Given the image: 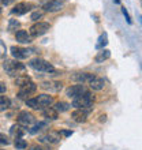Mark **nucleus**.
Masks as SVG:
<instances>
[{"mask_svg":"<svg viewBox=\"0 0 142 150\" xmlns=\"http://www.w3.org/2000/svg\"><path fill=\"white\" fill-rule=\"evenodd\" d=\"M60 134H58V132H51V134L45 135V137H43V138L40 139L41 142H47V143H58L60 141Z\"/></svg>","mask_w":142,"mask_h":150,"instance_id":"17","label":"nucleus"},{"mask_svg":"<svg viewBox=\"0 0 142 150\" xmlns=\"http://www.w3.org/2000/svg\"><path fill=\"white\" fill-rule=\"evenodd\" d=\"M43 115H44V117H47V119H51V120H56L58 119V115H59V112H56L53 108H45L43 111Z\"/></svg>","mask_w":142,"mask_h":150,"instance_id":"19","label":"nucleus"},{"mask_svg":"<svg viewBox=\"0 0 142 150\" xmlns=\"http://www.w3.org/2000/svg\"><path fill=\"white\" fill-rule=\"evenodd\" d=\"M4 70L8 72L10 75H15L19 71H23L25 66L19 62H12V60H6L4 62Z\"/></svg>","mask_w":142,"mask_h":150,"instance_id":"4","label":"nucleus"},{"mask_svg":"<svg viewBox=\"0 0 142 150\" xmlns=\"http://www.w3.org/2000/svg\"><path fill=\"white\" fill-rule=\"evenodd\" d=\"M28 82H30V78L29 76H26V75H22V76H18V78L15 79V85L16 86H23V85H26Z\"/></svg>","mask_w":142,"mask_h":150,"instance_id":"23","label":"nucleus"},{"mask_svg":"<svg viewBox=\"0 0 142 150\" xmlns=\"http://www.w3.org/2000/svg\"><path fill=\"white\" fill-rule=\"evenodd\" d=\"M41 16H43V12L36 11V12H33V14H32V21H38Z\"/></svg>","mask_w":142,"mask_h":150,"instance_id":"29","label":"nucleus"},{"mask_svg":"<svg viewBox=\"0 0 142 150\" xmlns=\"http://www.w3.org/2000/svg\"><path fill=\"white\" fill-rule=\"evenodd\" d=\"M16 28H19V22H18V21H15V19H11V21H10L8 30H10V32H12V30H14V29H16Z\"/></svg>","mask_w":142,"mask_h":150,"instance_id":"28","label":"nucleus"},{"mask_svg":"<svg viewBox=\"0 0 142 150\" xmlns=\"http://www.w3.org/2000/svg\"><path fill=\"white\" fill-rule=\"evenodd\" d=\"M18 123H19V126H22V127H28L34 123V116L26 111L21 112V113L18 115Z\"/></svg>","mask_w":142,"mask_h":150,"instance_id":"8","label":"nucleus"},{"mask_svg":"<svg viewBox=\"0 0 142 150\" xmlns=\"http://www.w3.org/2000/svg\"><path fill=\"white\" fill-rule=\"evenodd\" d=\"M30 150H49V147H45V146H38V145H36V146H32Z\"/></svg>","mask_w":142,"mask_h":150,"instance_id":"32","label":"nucleus"},{"mask_svg":"<svg viewBox=\"0 0 142 150\" xmlns=\"http://www.w3.org/2000/svg\"><path fill=\"white\" fill-rule=\"evenodd\" d=\"M86 91V89H85V86H83L82 83H79V85H74V86H71L67 89V91H66V94H67V97H70V98H77V97H79L81 94H83Z\"/></svg>","mask_w":142,"mask_h":150,"instance_id":"6","label":"nucleus"},{"mask_svg":"<svg viewBox=\"0 0 142 150\" xmlns=\"http://www.w3.org/2000/svg\"><path fill=\"white\" fill-rule=\"evenodd\" d=\"M25 131L23 130H21V127L19 126H12L11 127V134H14L16 137V138H22V135H23Z\"/></svg>","mask_w":142,"mask_h":150,"instance_id":"25","label":"nucleus"},{"mask_svg":"<svg viewBox=\"0 0 142 150\" xmlns=\"http://www.w3.org/2000/svg\"><path fill=\"white\" fill-rule=\"evenodd\" d=\"M71 117L77 123H83V122H86L87 112L85 111V109H75V111L71 113Z\"/></svg>","mask_w":142,"mask_h":150,"instance_id":"14","label":"nucleus"},{"mask_svg":"<svg viewBox=\"0 0 142 150\" xmlns=\"http://www.w3.org/2000/svg\"><path fill=\"white\" fill-rule=\"evenodd\" d=\"M44 127H47V123H44V122H41V123H37L36 126H33L30 130H29V132L30 134H36V132H38L40 130H43Z\"/></svg>","mask_w":142,"mask_h":150,"instance_id":"24","label":"nucleus"},{"mask_svg":"<svg viewBox=\"0 0 142 150\" xmlns=\"http://www.w3.org/2000/svg\"><path fill=\"white\" fill-rule=\"evenodd\" d=\"M0 1H1V3H3V4H8V3H10V1H11V0H0Z\"/></svg>","mask_w":142,"mask_h":150,"instance_id":"35","label":"nucleus"},{"mask_svg":"<svg viewBox=\"0 0 142 150\" xmlns=\"http://www.w3.org/2000/svg\"><path fill=\"white\" fill-rule=\"evenodd\" d=\"M0 143H1V145H8V143H10L8 138L4 134H0Z\"/></svg>","mask_w":142,"mask_h":150,"instance_id":"30","label":"nucleus"},{"mask_svg":"<svg viewBox=\"0 0 142 150\" xmlns=\"http://www.w3.org/2000/svg\"><path fill=\"white\" fill-rule=\"evenodd\" d=\"M70 104L67 103H64V101H59V103H56L55 104V107H53V109H55L56 112H66L70 109Z\"/></svg>","mask_w":142,"mask_h":150,"instance_id":"20","label":"nucleus"},{"mask_svg":"<svg viewBox=\"0 0 142 150\" xmlns=\"http://www.w3.org/2000/svg\"><path fill=\"white\" fill-rule=\"evenodd\" d=\"M36 90H37V85L30 81V82H28L26 85H23V86L19 87L18 97H19V98H26L28 96H32L33 93H36Z\"/></svg>","mask_w":142,"mask_h":150,"instance_id":"5","label":"nucleus"},{"mask_svg":"<svg viewBox=\"0 0 142 150\" xmlns=\"http://www.w3.org/2000/svg\"><path fill=\"white\" fill-rule=\"evenodd\" d=\"M108 44V36H107V33L101 34L99 38V44H97V48H104Z\"/></svg>","mask_w":142,"mask_h":150,"instance_id":"26","label":"nucleus"},{"mask_svg":"<svg viewBox=\"0 0 142 150\" xmlns=\"http://www.w3.org/2000/svg\"><path fill=\"white\" fill-rule=\"evenodd\" d=\"M14 145H15V147L18 150H23L28 147V143H26V141L22 138H15V142H14Z\"/></svg>","mask_w":142,"mask_h":150,"instance_id":"22","label":"nucleus"},{"mask_svg":"<svg viewBox=\"0 0 142 150\" xmlns=\"http://www.w3.org/2000/svg\"><path fill=\"white\" fill-rule=\"evenodd\" d=\"M51 25L47 23V22H37L30 28V36L32 37H40L45 34V33L49 30Z\"/></svg>","mask_w":142,"mask_h":150,"instance_id":"3","label":"nucleus"},{"mask_svg":"<svg viewBox=\"0 0 142 150\" xmlns=\"http://www.w3.org/2000/svg\"><path fill=\"white\" fill-rule=\"evenodd\" d=\"M89 86H90V89H93V90H101V89H104V86H105V82H104L103 78L94 76V78L89 82Z\"/></svg>","mask_w":142,"mask_h":150,"instance_id":"16","label":"nucleus"},{"mask_svg":"<svg viewBox=\"0 0 142 150\" xmlns=\"http://www.w3.org/2000/svg\"><path fill=\"white\" fill-rule=\"evenodd\" d=\"M11 55L15 57L16 60H22L26 59L30 55V51L26 48H21V47H11Z\"/></svg>","mask_w":142,"mask_h":150,"instance_id":"9","label":"nucleus"},{"mask_svg":"<svg viewBox=\"0 0 142 150\" xmlns=\"http://www.w3.org/2000/svg\"><path fill=\"white\" fill-rule=\"evenodd\" d=\"M41 87L44 90H49L51 93H56L62 89V83L60 82H43L41 83Z\"/></svg>","mask_w":142,"mask_h":150,"instance_id":"15","label":"nucleus"},{"mask_svg":"<svg viewBox=\"0 0 142 150\" xmlns=\"http://www.w3.org/2000/svg\"><path fill=\"white\" fill-rule=\"evenodd\" d=\"M29 66L36 70V71H41V72H55V68L52 66L51 63H48L47 60H43V59H33L30 60Z\"/></svg>","mask_w":142,"mask_h":150,"instance_id":"2","label":"nucleus"},{"mask_svg":"<svg viewBox=\"0 0 142 150\" xmlns=\"http://www.w3.org/2000/svg\"><path fill=\"white\" fill-rule=\"evenodd\" d=\"M0 14H1V8H0Z\"/></svg>","mask_w":142,"mask_h":150,"instance_id":"37","label":"nucleus"},{"mask_svg":"<svg viewBox=\"0 0 142 150\" xmlns=\"http://www.w3.org/2000/svg\"><path fill=\"white\" fill-rule=\"evenodd\" d=\"M111 57V52L108 51V49H103L101 52H99L97 53V56H96V63H104L105 60H108Z\"/></svg>","mask_w":142,"mask_h":150,"instance_id":"18","label":"nucleus"},{"mask_svg":"<svg viewBox=\"0 0 142 150\" xmlns=\"http://www.w3.org/2000/svg\"><path fill=\"white\" fill-rule=\"evenodd\" d=\"M62 8H63V3L60 0H51L47 4H44V11L47 12H56L60 11Z\"/></svg>","mask_w":142,"mask_h":150,"instance_id":"10","label":"nucleus"},{"mask_svg":"<svg viewBox=\"0 0 142 150\" xmlns=\"http://www.w3.org/2000/svg\"><path fill=\"white\" fill-rule=\"evenodd\" d=\"M15 38H16V41L21 44H30L32 42V36H30V33H28L26 30H18L15 34Z\"/></svg>","mask_w":142,"mask_h":150,"instance_id":"13","label":"nucleus"},{"mask_svg":"<svg viewBox=\"0 0 142 150\" xmlns=\"http://www.w3.org/2000/svg\"><path fill=\"white\" fill-rule=\"evenodd\" d=\"M122 12H123V15L126 16L127 23H131V18H130V15H129V12H127V10H126L124 7H122Z\"/></svg>","mask_w":142,"mask_h":150,"instance_id":"31","label":"nucleus"},{"mask_svg":"<svg viewBox=\"0 0 142 150\" xmlns=\"http://www.w3.org/2000/svg\"><path fill=\"white\" fill-rule=\"evenodd\" d=\"M60 135H64V137H70V135H72V131H68V130H62L59 132Z\"/></svg>","mask_w":142,"mask_h":150,"instance_id":"33","label":"nucleus"},{"mask_svg":"<svg viewBox=\"0 0 142 150\" xmlns=\"http://www.w3.org/2000/svg\"><path fill=\"white\" fill-rule=\"evenodd\" d=\"M36 100H37V104H38V109H41V108H48L53 103V98H52L49 94H40L38 97H36Z\"/></svg>","mask_w":142,"mask_h":150,"instance_id":"12","label":"nucleus"},{"mask_svg":"<svg viewBox=\"0 0 142 150\" xmlns=\"http://www.w3.org/2000/svg\"><path fill=\"white\" fill-rule=\"evenodd\" d=\"M114 3L115 4H119V3H120V0H114Z\"/></svg>","mask_w":142,"mask_h":150,"instance_id":"36","label":"nucleus"},{"mask_svg":"<svg viewBox=\"0 0 142 150\" xmlns=\"http://www.w3.org/2000/svg\"><path fill=\"white\" fill-rule=\"evenodd\" d=\"M33 7L32 3H26V1H22V3H18L15 6V7L11 10V14H14V15H23V14H26L28 11H30Z\"/></svg>","mask_w":142,"mask_h":150,"instance_id":"7","label":"nucleus"},{"mask_svg":"<svg viewBox=\"0 0 142 150\" xmlns=\"http://www.w3.org/2000/svg\"><path fill=\"white\" fill-rule=\"evenodd\" d=\"M141 22H142V16H141Z\"/></svg>","mask_w":142,"mask_h":150,"instance_id":"38","label":"nucleus"},{"mask_svg":"<svg viewBox=\"0 0 142 150\" xmlns=\"http://www.w3.org/2000/svg\"><path fill=\"white\" fill-rule=\"evenodd\" d=\"M94 78V75L93 74H89V72H77V74L72 75V81L78 83H89L92 79Z\"/></svg>","mask_w":142,"mask_h":150,"instance_id":"11","label":"nucleus"},{"mask_svg":"<svg viewBox=\"0 0 142 150\" xmlns=\"http://www.w3.org/2000/svg\"><path fill=\"white\" fill-rule=\"evenodd\" d=\"M4 91H6V86L3 83H0V93H4Z\"/></svg>","mask_w":142,"mask_h":150,"instance_id":"34","label":"nucleus"},{"mask_svg":"<svg viewBox=\"0 0 142 150\" xmlns=\"http://www.w3.org/2000/svg\"><path fill=\"white\" fill-rule=\"evenodd\" d=\"M94 101V97L90 91H85L83 94H81L79 97L72 100V107H75L77 109H85V108H90L92 104Z\"/></svg>","mask_w":142,"mask_h":150,"instance_id":"1","label":"nucleus"},{"mask_svg":"<svg viewBox=\"0 0 142 150\" xmlns=\"http://www.w3.org/2000/svg\"><path fill=\"white\" fill-rule=\"evenodd\" d=\"M26 105L30 108H33V109H38V104H37V100L36 98H29L26 100Z\"/></svg>","mask_w":142,"mask_h":150,"instance_id":"27","label":"nucleus"},{"mask_svg":"<svg viewBox=\"0 0 142 150\" xmlns=\"http://www.w3.org/2000/svg\"><path fill=\"white\" fill-rule=\"evenodd\" d=\"M11 105V101L6 96H0V111H6Z\"/></svg>","mask_w":142,"mask_h":150,"instance_id":"21","label":"nucleus"}]
</instances>
